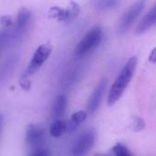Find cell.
Returning <instances> with one entry per match:
<instances>
[{
	"label": "cell",
	"mask_w": 156,
	"mask_h": 156,
	"mask_svg": "<svg viewBox=\"0 0 156 156\" xmlns=\"http://www.w3.org/2000/svg\"><path fill=\"white\" fill-rule=\"evenodd\" d=\"M18 58L15 55L9 56L2 65H0V82L5 80L15 69Z\"/></svg>",
	"instance_id": "13"
},
{
	"label": "cell",
	"mask_w": 156,
	"mask_h": 156,
	"mask_svg": "<svg viewBox=\"0 0 156 156\" xmlns=\"http://www.w3.org/2000/svg\"><path fill=\"white\" fill-rule=\"evenodd\" d=\"M106 88H107V80L105 78L101 79L97 85L95 86L94 90H92L88 102H87V113L89 114H94L98 109L100 108L104 93L106 91Z\"/></svg>",
	"instance_id": "7"
},
{
	"label": "cell",
	"mask_w": 156,
	"mask_h": 156,
	"mask_svg": "<svg viewBox=\"0 0 156 156\" xmlns=\"http://www.w3.org/2000/svg\"><path fill=\"white\" fill-rule=\"evenodd\" d=\"M45 141V131L42 127L30 124L27 127L26 135H25V143L27 146L32 148L40 147Z\"/></svg>",
	"instance_id": "8"
},
{
	"label": "cell",
	"mask_w": 156,
	"mask_h": 156,
	"mask_svg": "<svg viewBox=\"0 0 156 156\" xmlns=\"http://www.w3.org/2000/svg\"><path fill=\"white\" fill-rule=\"evenodd\" d=\"M50 15H53L55 18H57L58 21L62 22H70L72 21L80 13V6L77 3L71 2L70 5L63 9L61 7H52L49 11Z\"/></svg>",
	"instance_id": "9"
},
{
	"label": "cell",
	"mask_w": 156,
	"mask_h": 156,
	"mask_svg": "<svg viewBox=\"0 0 156 156\" xmlns=\"http://www.w3.org/2000/svg\"><path fill=\"white\" fill-rule=\"evenodd\" d=\"M146 0H137L123 13L117 27L119 35H124L130 30V28L133 26L134 22L143 12Z\"/></svg>",
	"instance_id": "3"
},
{
	"label": "cell",
	"mask_w": 156,
	"mask_h": 156,
	"mask_svg": "<svg viewBox=\"0 0 156 156\" xmlns=\"http://www.w3.org/2000/svg\"><path fill=\"white\" fill-rule=\"evenodd\" d=\"M65 133V122L61 120H55L49 127V134L54 138H59Z\"/></svg>",
	"instance_id": "15"
},
{
	"label": "cell",
	"mask_w": 156,
	"mask_h": 156,
	"mask_svg": "<svg viewBox=\"0 0 156 156\" xmlns=\"http://www.w3.org/2000/svg\"><path fill=\"white\" fill-rule=\"evenodd\" d=\"M94 156H104L103 154H95Z\"/></svg>",
	"instance_id": "19"
},
{
	"label": "cell",
	"mask_w": 156,
	"mask_h": 156,
	"mask_svg": "<svg viewBox=\"0 0 156 156\" xmlns=\"http://www.w3.org/2000/svg\"><path fill=\"white\" fill-rule=\"evenodd\" d=\"M88 113L85 111L74 112L68 122H65V133H73L87 119Z\"/></svg>",
	"instance_id": "10"
},
{
	"label": "cell",
	"mask_w": 156,
	"mask_h": 156,
	"mask_svg": "<svg viewBox=\"0 0 156 156\" xmlns=\"http://www.w3.org/2000/svg\"><path fill=\"white\" fill-rule=\"evenodd\" d=\"M67 104H68L67 97L63 94L58 95L55 99L51 107V112H50L53 121L62 119V117L65 115V112H66Z\"/></svg>",
	"instance_id": "12"
},
{
	"label": "cell",
	"mask_w": 156,
	"mask_h": 156,
	"mask_svg": "<svg viewBox=\"0 0 156 156\" xmlns=\"http://www.w3.org/2000/svg\"><path fill=\"white\" fill-rule=\"evenodd\" d=\"M121 0H94L93 5L99 11H109L116 8Z\"/></svg>",
	"instance_id": "14"
},
{
	"label": "cell",
	"mask_w": 156,
	"mask_h": 156,
	"mask_svg": "<svg viewBox=\"0 0 156 156\" xmlns=\"http://www.w3.org/2000/svg\"><path fill=\"white\" fill-rule=\"evenodd\" d=\"M102 38V27L100 26L91 27L77 44L76 48H74V55L77 58H82L89 55L101 45Z\"/></svg>",
	"instance_id": "2"
},
{
	"label": "cell",
	"mask_w": 156,
	"mask_h": 156,
	"mask_svg": "<svg viewBox=\"0 0 156 156\" xmlns=\"http://www.w3.org/2000/svg\"><path fill=\"white\" fill-rule=\"evenodd\" d=\"M114 156H133L130 150L122 143H117L112 149Z\"/></svg>",
	"instance_id": "16"
},
{
	"label": "cell",
	"mask_w": 156,
	"mask_h": 156,
	"mask_svg": "<svg viewBox=\"0 0 156 156\" xmlns=\"http://www.w3.org/2000/svg\"><path fill=\"white\" fill-rule=\"evenodd\" d=\"M52 52V47L49 44H43L39 46L34 52L27 69L24 71L23 78H27L35 74L42 65L48 59Z\"/></svg>",
	"instance_id": "4"
},
{
	"label": "cell",
	"mask_w": 156,
	"mask_h": 156,
	"mask_svg": "<svg viewBox=\"0 0 156 156\" xmlns=\"http://www.w3.org/2000/svg\"><path fill=\"white\" fill-rule=\"evenodd\" d=\"M3 126H4V116L0 113V137H1V133L3 130Z\"/></svg>",
	"instance_id": "18"
},
{
	"label": "cell",
	"mask_w": 156,
	"mask_h": 156,
	"mask_svg": "<svg viewBox=\"0 0 156 156\" xmlns=\"http://www.w3.org/2000/svg\"><path fill=\"white\" fill-rule=\"evenodd\" d=\"M96 133L92 129H89L81 133L73 144L72 156H86L95 144Z\"/></svg>",
	"instance_id": "5"
},
{
	"label": "cell",
	"mask_w": 156,
	"mask_h": 156,
	"mask_svg": "<svg viewBox=\"0 0 156 156\" xmlns=\"http://www.w3.org/2000/svg\"><path fill=\"white\" fill-rule=\"evenodd\" d=\"M28 156H50V153L47 148L40 146V147L35 148L34 151Z\"/></svg>",
	"instance_id": "17"
},
{
	"label": "cell",
	"mask_w": 156,
	"mask_h": 156,
	"mask_svg": "<svg viewBox=\"0 0 156 156\" xmlns=\"http://www.w3.org/2000/svg\"><path fill=\"white\" fill-rule=\"evenodd\" d=\"M26 31L15 27L12 24L0 30V55L10 46L18 42Z\"/></svg>",
	"instance_id": "6"
},
{
	"label": "cell",
	"mask_w": 156,
	"mask_h": 156,
	"mask_svg": "<svg viewBox=\"0 0 156 156\" xmlns=\"http://www.w3.org/2000/svg\"><path fill=\"white\" fill-rule=\"evenodd\" d=\"M137 63L138 58L136 56H133L126 61V63L122 68L121 71L117 75L114 82L109 90L107 98V102L109 106H112L113 104H115L125 91L126 88L130 84L134 75Z\"/></svg>",
	"instance_id": "1"
},
{
	"label": "cell",
	"mask_w": 156,
	"mask_h": 156,
	"mask_svg": "<svg viewBox=\"0 0 156 156\" xmlns=\"http://www.w3.org/2000/svg\"><path fill=\"white\" fill-rule=\"evenodd\" d=\"M156 23V10L154 5L143 17V19L139 22L135 32L136 34H143L148 30H150Z\"/></svg>",
	"instance_id": "11"
}]
</instances>
